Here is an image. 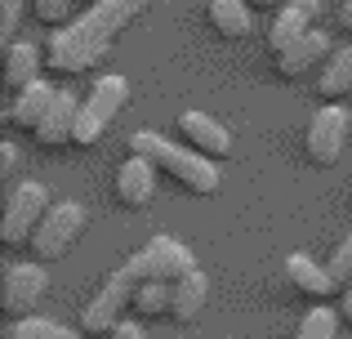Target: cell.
Here are the masks:
<instances>
[{
  "label": "cell",
  "instance_id": "cell-1",
  "mask_svg": "<svg viewBox=\"0 0 352 339\" xmlns=\"http://www.w3.org/2000/svg\"><path fill=\"white\" fill-rule=\"evenodd\" d=\"M138 9H143L138 0H94L80 18H72L67 27H58V32L45 41V72L67 80V76H80V72L98 67V58H103L116 36L134 23Z\"/></svg>",
  "mask_w": 352,
  "mask_h": 339
},
{
  "label": "cell",
  "instance_id": "cell-2",
  "mask_svg": "<svg viewBox=\"0 0 352 339\" xmlns=\"http://www.w3.org/2000/svg\"><path fill=\"white\" fill-rule=\"evenodd\" d=\"M129 152L147 157L156 170L165 174V179H174L183 192H192V197H214V192L223 188L219 161L201 157L197 148H179V143L161 139L156 130H138V134H129Z\"/></svg>",
  "mask_w": 352,
  "mask_h": 339
},
{
  "label": "cell",
  "instance_id": "cell-3",
  "mask_svg": "<svg viewBox=\"0 0 352 339\" xmlns=\"http://www.w3.org/2000/svg\"><path fill=\"white\" fill-rule=\"evenodd\" d=\"M50 215V188L36 179L18 183V188H9L5 197V215H0V245L5 250H23V245H32L36 228H41V219Z\"/></svg>",
  "mask_w": 352,
  "mask_h": 339
},
{
  "label": "cell",
  "instance_id": "cell-4",
  "mask_svg": "<svg viewBox=\"0 0 352 339\" xmlns=\"http://www.w3.org/2000/svg\"><path fill=\"white\" fill-rule=\"evenodd\" d=\"M129 103V80L116 76V72H107V76L94 80V89H89V98L80 103V116H76V134H72V143L76 148H94L98 139H103V130L120 116V107Z\"/></svg>",
  "mask_w": 352,
  "mask_h": 339
},
{
  "label": "cell",
  "instance_id": "cell-5",
  "mask_svg": "<svg viewBox=\"0 0 352 339\" xmlns=\"http://www.w3.org/2000/svg\"><path fill=\"white\" fill-rule=\"evenodd\" d=\"M85 223H89V210L80 206V201H58V206H50V215L41 219V228H36V237H32V259L36 263H58L63 254L80 241Z\"/></svg>",
  "mask_w": 352,
  "mask_h": 339
},
{
  "label": "cell",
  "instance_id": "cell-6",
  "mask_svg": "<svg viewBox=\"0 0 352 339\" xmlns=\"http://www.w3.org/2000/svg\"><path fill=\"white\" fill-rule=\"evenodd\" d=\"M50 295V272L45 263H9L5 281H0V308H5L9 322H23L41 308V299Z\"/></svg>",
  "mask_w": 352,
  "mask_h": 339
},
{
  "label": "cell",
  "instance_id": "cell-7",
  "mask_svg": "<svg viewBox=\"0 0 352 339\" xmlns=\"http://www.w3.org/2000/svg\"><path fill=\"white\" fill-rule=\"evenodd\" d=\"M348 121H352V116H348L339 103L321 107V112L308 121L303 148H308V161H312V166L326 170V166H335V161L344 157V148H348Z\"/></svg>",
  "mask_w": 352,
  "mask_h": 339
},
{
  "label": "cell",
  "instance_id": "cell-8",
  "mask_svg": "<svg viewBox=\"0 0 352 339\" xmlns=\"http://www.w3.org/2000/svg\"><path fill=\"white\" fill-rule=\"evenodd\" d=\"M285 281H290L299 295H308V299H339V281H335V272H330V263H317L308 250H294V254H285Z\"/></svg>",
  "mask_w": 352,
  "mask_h": 339
},
{
  "label": "cell",
  "instance_id": "cell-9",
  "mask_svg": "<svg viewBox=\"0 0 352 339\" xmlns=\"http://www.w3.org/2000/svg\"><path fill=\"white\" fill-rule=\"evenodd\" d=\"M143 263H147V281H170V286L197 268L192 250L183 241H174V237H152L143 245Z\"/></svg>",
  "mask_w": 352,
  "mask_h": 339
},
{
  "label": "cell",
  "instance_id": "cell-10",
  "mask_svg": "<svg viewBox=\"0 0 352 339\" xmlns=\"http://www.w3.org/2000/svg\"><path fill=\"white\" fill-rule=\"evenodd\" d=\"M330 54H335L330 36L312 27L308 36H299V41L290 45V50H281V54H276V72H281L285 80H299V76H308L312 67H326V58H330Z\"/></svg>",
  "mask_w": 352,
  "mask_h": 339
},
{
  "label": "cell",
  "instance_id": "cell-11",
  "mask_svg": "<svg viewBox=\"0 0 352 339\" xmlns=\"http://www.w3.org/2000/svg\"><path fill=\"white\" fill-rule=\"evenodd\" d=\"M76 116H80L76 94H72L67 85H58V94H54L50 112H45V121L36 125V134H32V139L41 143V148H67V143H72V134H76Z\"/></svg>",
  "mask_w": 352,
  "mask_h": 339
},
{
  "label": "cell",
  "instance_id": "cell-12",
  "mask_svg": "<svg viewBox=\"0 0 352 339\" xmlns=\"http://www.w3.org/2000/svg\"><path fill=\"white\" fill-rule=\"evenodd\" d=\"M317 14H321V0H290V5L272 18V27H267V50H272V58L281 50H290L299 36H308L312 23H317Z\"/></svg>",
  "mask_w": 352,
  "mask_h": 339
},
{
  "label": "cell",
  "instance_id": "cell-13",
  "mask_svg": "<svg viewBox=\"0 0 352 339\" xmlns=\"http://www.w3.org/2000/svg\"><path fill=\"white\" fill-rule=\"evenodd\" d=\"M179 134L188 139V148H197L201 157H210V161H223L228 152H232V134L223 130V121H214V116H206V112H183Z\"/></svg>",
  "mask_w": 352,
  "mask_h": 339
},
{
  "label": "cell",
  "instance_id": "cell-14",
  "mask_svg": "<svg viewBox=\"0 0 352 339\" xmlns=\"http://www.w3.org/2000/svg\"><path fill=\"white\" fill-rule=\"evenodd\" d=\"M156 170L147 157H138V152H129V161L116 170V197H120V206L125 210H143L147 201L156 197Z\"/></svg>",
  "mask_w": 352,
  "mask_h": 339
},
{
  "label": "cell",
  "instance_id": "cell-15",
  "mask_svg": "<svg viewBox=\"0 0 352 339\" xmlns=\"http://www.w3.org/2000/svg\"><path fill=\"white\" fill-rule=\"evenodd\" d=\"M54 94H58V85H50V80H36V85H27L23 94H14V103H9L5 121L14 125L18 134H36V125L45 121V112H50Z\"/></svg>",
  "mask_w": 352,
  "mask_h": 339
},
{
  "label": "cell",
  "instance_id": "cell-16",
  "mask_svg": "<svg viewBox=\"0 0 352 339\" xmlns=\"http://www.w3.org/2000/svg\"><path fill=\"white\" fill-rule=\"evenodd\" d=\"M170 295H174L170 299V317L179 326H188V322H197V317H201V308H206V299H210V277L201 268H192L188 277H179L170 286Z\"/></svg>",
  "mask_w": 352,
  "mask_h": 339
},
{
  "label": "cell",
  "instance_id": "cell-17",
  "mask_svg": "<svg viewBox=\"0 0 352 339\" xmlns=\"http://www.w3.org/2000/svg\"><path fill=\"white\" fill-rule=\"evenodd\" d=\"M45 72V50H36V45L27 41H14L5 50V89H14V94H23L27 85H36Z\"/></svg>",
  "mask_w": 352,
  "mask_h": 339
},
{
  "label": "cell",
  "instance_id": "cell-18",
  "mask_svg": "<svg viewBox=\"0 0 352 339\" xmlns=\"http://www.w3.org/2000/svg\"><path fill=\"white\" fill-rule=\"evenodd\" d=\"M250 0H210V27H214V36H223V41H245L250 32H254V14H250Z\"/></svg>",
  "mask_w": 352,
  "mask_h": 339
},
{
  "label": "cell",
  "instance_id": "cell-19",
  "mask_svg": "<svg viewBox=\"0 0 352 339\" xmlns=\"http://www.w3.org/2000/svg\"><path fill=\"white\" fill-rule=\"evenodd\" d=\"M348 94H352V45L335 50L326 58V67L317 72V98L339 103V98H348Z\"/></svg>",
  "mask_w": 352,
  "mask_h": 339
},
{
  "label": "cell",
  "instance_id": "cell-20",
  "mask_svg": "<svg viewBox=\"0 0 352 339\" xmlns=\"http://www.w3.org/2000/svg\"><path fill=\"white\" fill-rule=\"evenodd\" d=\"M170 281H143L129 299V308L138 313V322H152V317H170Z\"/></svg>",
  "mask_w": 352,
  "mask_h": 339
},
{
  "label": "cell",
  "instance_id": "cell-21",
  "mask_svg": "<svg viewBox=\"0 0 352 339\" xmlns=\"http://www.w3.org/2000/svg\"><path fill=\"white\" fill-rule=\"evenodd\" d=\"M5 339H85V331H67V326L32 313V317H23V322H9Z\"/></svg>",
  "mask_w": 352,
  "mask_h": 339
},
{
  "label": "cell",
  "instance_id": "cell-22",
  "mask_svg": "<svg viewBox=\"0 0 352 339\" xmlns=\"http://www.w3.org/2000/svg\"><path fill=\"white\" fill-rule=\"evenodd\" d=\"M339 322H344V317H339V308L317 304V308H308V313H303L294 339H335L339 335Z\"/></svg>",
  "mask_w": 352,
  "mask_h": 339
},
{
  "label": "cell",
  "instance_id": "cell-23",
  "mask_svg": "<svg viewBox=\"0 0 352 339\" xmlns=\"http://www.w3.org/2000/svg\"><path fill=\"white\" fill-rule=\"evenodd\" d=\"M32 14L41 18L45 27H54V32H58V27L72 23V0H32Z\"/></svg>",
  "mask_w": 352,
  "mask_h": 339
},
{
  "label": "cell",
  "instance_id": "cell-24",
  "mask_svg": "<svg viewBox=\"0 0 352 339\" xmlns=\"http://www.w3.org/2000/svg\"><path fill=\"white\" fill-rule=\"evenodd\" d=\"M32 5V0H0V41H5V50L14 45L18 27H23V9Z\"/></svg>",
  "mask_w": 352,
  "mask_h": 339
},
{
  "label": "cell",
  "instance_id": "cell-25",
  "mask_svg": "<svg viewBox=\"0 0 352 339\" xmlns=\"http://www.w3.org/2000/svg\"><path fill=\"white\" fill-rule=\"evenodd\" d=\"M330 272H335L339 290L352 286V228H348V237H344V241H339V250L330 254Z\"/></svg>",
  "mask_w": 352,
  "mask_h": 339
},
{
  "label": "cell",
  "instance_id": "cell-26",
  "mask_svg": "<svg viewBox=\"0 0 352 339\" xmlns=\"http://www.w3.org/2000/svg\"><path fill=\"white\" fill-rule=\"evenodd\" d=\"M14 166H18V148L0 143V179H14Z\"/></svg>",
  "mask_w": 352,
  "mask_h": 339
},
{
  "label": "cell",
  "instance_id": "cell-27",
  "mask_svg": "<svg viewBox=\"0 0 352 339\" xmlns=\"http://www.w3.org/2000/svg\"><path fill=\"white\" fill-rule=\"evenodd\" d=\"M107 339H147V331H143V322H120Z\"/></svg>",
  "mask_w": 352,
  "mask_h": 339
},
{
  "label": "cell",
  "instance_id": "cell-28",
  "mask_svg": "<svg viewBox=\"0 0 352 339\" xmlns=\"http://www.w3.org/2000/svg\"><path fill=\"white\" fill-rule=\"evenodd\" d=\"M339 317H344V322H352V286L339 290Z\"/></svg>",
  "mask_w": 352,
  "mask_h": 339
},
{
  "label": "cell",
  "instance_id": "cell-29",
  "mask_svg": "<svg viewBox=\"0 0 352 339\" xmlns=\"http://www.w3.org/2000/svg\"><path fill=\"white\" fill-rule=\"evenodd\" d=\"M339 23H344L348 32H352V0H344V9H339Z\"/></svg>",
  "mask_w": 352,
  "mask_h": 339
},
{
  "label": "cell",
  "instance_id": "cell-30",
  "mask_svg": "<svg viewBox=\"0 0 352 339\" xmlns=\"http://www.w3.org/2000/svg\"><path fill=\"white\" fill-rule=\"evenodd\" d=\"M250 5H254V9H276L281 0H250Z\"/></svg>",
  "mask_w": 352,
  "mask_h": 339
}]
</instances>
